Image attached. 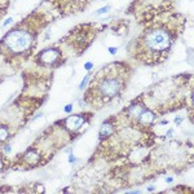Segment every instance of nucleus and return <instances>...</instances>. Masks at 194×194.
<instances>
[{
  "instance_id": "1",
  "label": "nucleus",
  "mask_w": 194,
  "mask_h": 194,
  "mask_svg": "<svg viewBox=\"0 0 194 194\" xmlns=\"http://www.w3.org/2000/svg\"><path fill=\"white\" fill-rule=\"evenodd\" d=\"M179 22L171 18L149 26L141 32L135 44V57L144 64H160L170 53L181 32Z\"/></svg>"
},
{
  "instance_id": "2",
  "label": "nucleus",
  "mask_w": 194,
  "mask_h": 194,
  "mask_svg": "<svg viewBox=\"0 0 194 194\" xmlns=\"http://www.w3.org/2000/svg\"><path fill=\"white\" fill-rule=\"evenodd\" d=\"M126 71L118 70L114 73V70H110V66L106 67L105 70L100 71V74L96 76V80L93 86L89 88V91H93V95L96 98H98L101 102H108L117 97L122 89L126 86Z\"/></svg>"
},
{
  "instance_id": "3",
  "label": "nucleus",
  "mask_w": 194,
  "mask_h": 194,
  "mask_svg": "<svg viewBox=\"0 0 194 194\" xmlns=\"http://www.w3.org/2000/svg\"><path fill=\"white\" fill-rule=\"evenodd\" d=\"M34 42L35 35L32 31L17 27L7 32V35L1 40V48L12 56H21L31 51Z\"/></svg>"
},
{
  "instance_id": "4",
  "label": "nucleus",
  "mask_w": 194,
  "mask_h": 194,
  "mask_svg": "<svg viewBox=\"0 0 194 194\" xmlns=\"http://www.w3.org/2000/svg\"><path fill=\"white\" fill-rule=\"evenodd\" d=\"M62 54L58 49H54V48H47L42 51L38 56V61L40 64L45 65V66H53V65H57V62L61 60Z\"/></svg>"
},
{
  "instance_id": "5",
  "label": "nucleus",
  "mask_w": 194,
  "mask_h": 194,
  "mask_svg": "<svg viewBox=\"0 0 194 194\" xmlns=\"http://www.w3.org/2000/svg\"><path fill=\"white\" fill-rule=\"evenodd\" d=\"M64 124L70 132H76L78 129H80L83 127L84 118L82 115H70L64 120Z\"/></svg>"
},
{
  "instance_id": "6",
  "label": "nucleus",
  "mask_w": 194,
  "mask_h": 194,
  "mask_svg": "<svg viewBox=\"0 0 194 194\" xmlns=\"http://www.w3.org/2000/svg\"><path fill=\"white\" fill-rule=\"evenodd\" d=\"M155 118H157L155 113H153L149 109L144 108L136 120H137L140 124H153V123L155 122Z\"/></svg>"
},
{
  "instance_id": "7",
  "label": "nucleus",
  "mask_w": 194,
  "mask_h": 194,
  "mask_svg": "<svg viewBox=\"0 0 194 194\" xmlns=\"http://www.w3.org/2000/svg\"><path fill=\"white\" fill-rule=\"evenodd\" d=\"M114 133V126L106 120V122H104L102 123V126H101V128H100V140H104V138H108L110 137L111 135Z\"/></svg>"
},
{
  "instance_id": "8",
  "label": "nucleus",
  "mask_w": 194,
  "mask_h": 194,
  "mask_svg": "<svg viewBox=\"0 0 194 194\" xmlns=\"http://www.w3.org/2000/svg\"><path fill=\"white\" fill-rule=\"evenodd\" d=\"M25 158H26V160L30 163V164H35V163H38L39 162V159H40V155L39 154H36L34 150H30L26 155H25Z\"/></svg>"
},
{
  "instance_id": "9",
  "label": "nucleus",
  "mask_w": 194,
  "mask_h": 194,
  "mask_svg": "<svg viewBox=\"0 0 194 194\" xmlns=\"http://www.w3.org/2000/svg\"><path fill=\"white\" fill-rule=\"evenodd\" d=\"M8 137H9V129H8V127L0 126V142L5 141Z\"/></svg>"
},
{
  "instance_id": "10",
  "label": "nucleus",
  "mask_w": 194,
  "mask_h": 194,
  "mask_svg": "<svg viewBox=\"0 0 194 194\" xmlns=\"http://www.w3.org/2000/svg\"><path fill=\"white\" fill-rule=\"evenodd\" d=\"M89 78H91V75H89V74H87L86 76H84V79H83V80H82V83L79 84V89H80V91H82L83 88H86L87 83H88V80H89Z\"/></svg>"
},
{
  "instance_id": "11",
  "label": "nucleus",
  "mask_w": 194,
  "mask_h": 194,
  "mask_svg": "<svg viewBox=\"0 0 194 194\" xmlns=\"http://www.w3.org/2000/svg\"><path fill=\"white\" fill-rule=\"evenodd\" d=\"M109 10H110V5H105L104 8H100L98 10H96V16H98V14H102V13H108Z\"/></svg>"
},
{
  "instance_id": "12",
  "label": "nucleus",
  "mask_w": 194,
  "mask_h": 194,
  "mask_svg": "<svg viewBox=\"0 0 194 194\" xmlns=\"http://www.w3.org/2000/svg\"><path fill=\"white\" fill-rule=\"evenodd\" d=\"M12 22H13V18H12V17H8L5 21L1 23V27H7V26H8L9 23H12Z\"/></svg>"
},
{
  "instance_id": "13",
  "label": "nucleus",
  "mask_w": 194,
  "mask_h": 194,
  "mask_svg": "<svg viewBox=\"0 0 194 194\" xmlns=\"http://www.w3.org/2000/svg\"><path fill=\"white\" fill-rule=\"evenodd\" d=\"M182 120H184V118H182V117H176V118H175V123H176L177 126H180Z\"/></svg>"
},
{
  "instance_id": "14",
  "label": "nucleus",
  "mask_w": 194,
  "mask_h": 194,
  "mask_svg": "<svg viewBox=\"0 0 194 194\" xmlns=\"http://www.w3.org/2000/svg\"><path fill=\"white\" fill-rule=\"evenodd\" d=\"M65 113H71L73 111V104H70V105H67V106H65Z\"/></svg>"
},
{
  "instance_id": "15",
  "label": "nucleus",
  "mask_w": 194,
  "mask_h": 194,
  "mask_svg": "<svg viewBox=\"0 0 194 194\" xmlns=\"http://www.w3.org/2000/svg\"><path fill=\"white\" fill-rule=\"evenodd\" d=\"M117 51H118V48H117V47H114V48H113V47H110V48H109V52H110L111 54H115V53H117Z\"/></svg>"
},
{
  "instance_id": "16",
  "label": "nucleus",
  "mask_w": 194,
  "mask_h": 194,
  "mask_svg": "<svg viewBox=\"0 0 194 194\" xmlns=\"http://www.w3.org/2000/svg\"><path fill=\"white\" fill-rule=\"evenodd\" d=\"M69 162H70V163H74V162H75V157H74L73 154L69 155Z\"/></svg>"
},
{
  "instance_id": "17",
  "label": "nucleus",
  "mask_w": 194,
  "mask_h": 194,
  "mask_svg": "<svg viewBox=\"0 0 194 194\" xmlns=\"http://www.w3.org/2000/svg\"><path fill=\"white\" fill-rule=\"evenodd\" d=\"M84 67H86L87 70H91V69H92V67H93V65L91 64V62H87V64L84 65Z\"/></svg>"
},
{
  "instance_id": "18",
  "label": "nucleus",
  "mask_w": 194,
  "mask_h": 194,
  "mask_svg": "<svg viewBox=\"0 0 194 194\" xmlns=\"http://www.w3.org/2000/svg\"><path fill=\"white\" fill-rule=\"evenodd\" d=\"M166 135H167V137H172L173 136V129H168V132H167Z\"/></svg>"
},
{
  "instance_id": "19",
  "label": "nucleus",
  "mask_w": 194,
  "mask_h": 194,
  "mask_svg": "<svg viewBox=\"0 0 194 194\" xmlns=\"http://www.w3.org/2000/svg\"><path fill=\"white\" fill-rule=\"evenodd\" d=\"M4 150H5V153H9V151H12V148H10L9 145H5V148H4Z\"/></svg>"
},
{
  "instance_id": "20",
  "label": "nucleus",
  "mask_w": 194,
  "mask_h": 194,
  "mask_svg": "<svg viewBox=\"0 0 194 194\" xmlns=\"http://www.w3.org/2000/svg\"><path fill=\"white\" fill-rule=\"evenodd\" d=\"M39 118H43V114H38L36 117H34L31 120H36V119H39Z\"/></svg>"
},
{
  "instance_id": "21",
  "label": "nucleus",
  "mask_w": 194,
  "mask_h": 194,
  "mask_svg": "<svg viewBox=\"0 0 194 194\" xmlns=\"http://www.w3.org/2000/svg\"><path fill=\"white\" fill-rule=\"evenodd\" d=\"M148 190H149V192H154V190H155V186H154V185H149V186H148Z\"/></svg>"
},
{
  "instance_id": "22",
  "label": "nucleus",
  "mask_w": 194,
  "mask_h": 194,
  "mask_svg": "<svg viewBox=\"0 0 194 194\" xmlns=\"http://www.w3.org/2000/svg\"><path fill=\"white\" fill-rule=\"evenodd\" d=\"M159 124H160V126H166V124H168V120H167V119H166V120H162Z\"/></svg>"
},
{
  "instance_id": "23",
  "label": "nucleus",
  "mask_w": 194,
  "mask_h": 194,
  "mask_svg": "<svg viewBox=\"0 0 194 194\" xmlns=\"http://www.w3.org/2000/svg\"><path fill=\"white\" fill-rule=\"evenodd\" d=\"M172 181H173L172 177H167V179H166V182H172Z\"/></svg>"
},
{
  "instance_id": "24",
  "label": "nucleus",
  "mask_w": 194,
  "mask_h": 194,
  "mask_svg": "<svg viewBox=\"0 0 194 194\" xmlns=\"http://www.w3.org/2000/svg\"><path fill=\"white\" fill-rule=\"evenodd\" d=\"M3 167H4V163H3V160L0 159V171L3 170Z\"/></svg>"
}]
</instances>
